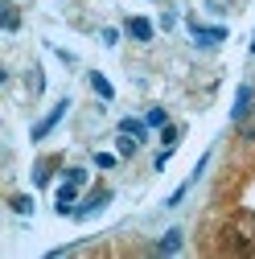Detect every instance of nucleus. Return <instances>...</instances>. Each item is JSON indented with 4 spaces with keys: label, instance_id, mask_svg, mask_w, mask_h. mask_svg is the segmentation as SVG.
<instances>
[{
    "label": "nucleus",
    "instance_id": "obj_1",
    "mask_svg": "<svg viewBox=\"0 0 255 259\" xmlns=\"http://www.w3.org/2000/svg\"><path fill=\"white\" fill-rule=\"evenodd\" d=\"M251 107H255V87H251V82H243V87H239V95H235V107H231V123L239 127V123L251 115Z\"/></svg>",
    "mask_w": 255,
    "mask_h": 259
},
{
    "label": "nucleus",
    "instance_id": "obj_2",
    "mask_svg": "<svg viewBox=\"0 0 255 259\" xmlns=\"http://www.w3.org/2000/svg\"><path fill=\"white\" fill-rule=\"evenodd\" d=\"M66 111H70V99H62V103H54V111H50V115H41V119L33 123V140H46V136L54 132V127H58V119L66 115Z\"/></svg>",
    "mask_w": 255,
    "mask_h": 259
},
{
    "label": "nucleus",
    "instance_id": "obj_3",
    "mask_svg": "<svg viewBox=\"0 0 255 259\" xmlns=\"http://www.w3.org/2000/svg\"><path fill=\"white\" fill-rule=\"evenodd\" d=\"M78 189H82V185H74V181H62V185H58V206H54V210H58L62 218H70V214H74Z\"/></svg>",
    "mask_w": 255,
    "mask_h": 259
},
{
    "label": "nucleus",
    "instance_id": "obj_4",
    "mask_svg": "<svg viewBox=\"0 0 255 259\" xmlns=\"http://www.w3.org/2000/svg\"><path fill=\"white\" fill-rule=\"evenodd\" d=\"M189 33H194V41L206 50V46H218L222 37H227V29H222V25H210V29H202L198 21H189Z\"/></svg>",
    "mask_w": 255,
    "mask_h": 259
},
{
    "label": "nucleus",
    "instance_id": "obj_5",
    "mask_svg": "<svg viewBox=\"0 0 255 259\" xmlns=\"http://www.w3.org/2000/svg\"><path fill=\"white\" fill-rule=\"evenodd\" d=\"M123 33L128 37H132V41H152V33H156V29H152V21L148 17H128V25H123Z\"/></svg>",
    "mask_w": 255,
    "mask_h": 259
},
{
    "label": "nucleus",
    "instance_id": "obj_6",
    "mask_svg": "<svg viewBox=\"0 0 255 259\" xmlns=\"http://www.w3.org/2000/svg\"><path fill=\"white\" fill-rule=\"evenodd\" d=\"M107 202H111V189H95V193H91V198H87L82 206H74V214H70V218H91L95 210H103Z\"/></svg>",
    "mask_w": 255,
    "mask_h": 259
},
{
    "label": "nucleus",
    "instance_id": "obj_7",
    "mask_svg": "<svg viewBox=\"0 0 255 259\" xmlns=\"http://www.w3.org/2000/svg\"><path fill=\"white\" fill-rule=\"evenodd\" d=\"M91 87H95V95H99L103 103H111V99H115V87H111V82H107L99 70H91Z\"/></svg>",
    "mask_w": 255,
    "mask_h": 259
},
{
    "label": "nucleus",
    "instance_id": "obj_8",
    "mask_svg": "<svg viewBox=\"0 0 255 259\" xmlns=\"http://www.w3.org/2000/svg\"><path fill=\"white\" fill-rule=\"evenodd\" d=\"M119 132H128V136L144 140V136H148V119H132V115H128V119H119Z\"/></svg>",
    "mask_w": 255,
    "mask_h": 259
},
{
    "label": "nucleus",
    "instance_id": "obj_9",
    "mask_svg": "<svg viewBox=\"0 0 255 259\" xmlns=\"http://www.w3.org/2000/svg\"><path fill=\"white\" fill-rule=\"evenodd\" d=\"M181 251V231H165V239L156 243V255H177Z\"/></svg>",
    "mask_w": 255,
    "mask_h": 259
},
{
    "label": "nucleus",
    "instance_id": "obj_10",
    "mask_svg": "<svg viewBox=\"0 0 255 259\" xmlns=\"http://www.w3.org/2000/svg\"><path fill=\"white\" fill-rule=\"evenodd\" d=\"M9 210L21 214V218H29V214H33V198H29V193H13V198H9Z\"/></svg>",
    "mask_w": 255,
    "mask_h": 259
},
{
    "label": "nucleus",
    "instance_id": "obj_11",
    "mask_svg": "<svg viewBox=\"0 0 255 259\" xmlns=\"http://www.w3.org/2000/svg\"><path fill=\"white\" fill-rule=\"evenodd\" d=\"M136 144H140L136 136H128V132H123V136L115 140V152H119V156H136Z\"/></svg>",
    "mask_w": 255,
    "mask_h": 259
},
{
    "label": "nucleus",
    "instance_id": "obj_12",
    "mask_svg": "<svg viewBox=\"0 0 255 259\" xmlns=\"http://www.w3.org/2000/svg\"><path fill=\"white\" fill-rule=\"evenodd\" d=\"M0 21H5V29H9V33H17V29H21V13H17L13 5H5V13H0Z\"/></svg>",
    "mask_w": 255,
    "mask_h": 259
},
{
    "label": "nucleus",
    "instance_id": "obj_13",
    "mask_svg": "<svg viewBox=\"0 0 255 259\" xmlns=\"http://www.w3.org/2000/svg\"><path fill=\"white\" fill-rule=\"evenodd\" d=\"M239 136H243L247 144H255V107H251V115H247V119L239 123Z\"/></svg>",
    "mask_w": 255,
    "mask_h": 259
},
{
    "label": "nucleus",
    "instance_id": "obj_14",
    "mask_svg": "<svg viewBox=\"0 0 255 259\" xmlns=\"http://www.w3.org/2000/svg\"><path fill=\"white\" fill-rule=\"evenodd\" d=\"M50 160H37V165H33V185H50Z\"/></svg>",
    "mask_w": 255,
    "mask_h": 259
},
{
    "label": "nucleus",
    "instance_id": "obj_15",
    "mask_svg": "<svg viewBox=\"0 0 255 259\" xmlns=\"http://www.w3.org/2000/svg\"><path fill=\"white\" fill-rule=\"evenodd\" d=\"M144 119H148V127H165V123H169V115H165V107H152V111H148Z\"/></svg>",
    "mask_w": 255,
    "mask_h": 259
},
{
    "label": "nucleus",
    "instance_id": "obj_16",
    "mask_svg": "<svg viewBox=\"0 0 255 259\" xmlns=\"http://www.w3.org/2000/svg\"><path fill=\"white\" fill-rule=\"evenodd\" d=\"M62 177H66V181H74V185H87V169H78V165L62 169Z\"/></svg>",
    "mask_w": 255,
    "mask_h": 259
},
{
    "label": "nucleus",
    "instance_id": "obj_17",
    "mask_svg": "<svg viewBox=\"0 0 255 259\" xmlns=\"http://www.w3.org/2000/svg\"><path fill=\"white\" fill-rule=\"evenodd\" d=\"M115 152H95V169H115Z\"/></svg>",
    "mask_w": 255,
    "mask_h": 259
},
{
    "label": "nucleus",
    "instance_id": "obj_18",
    "mask_svg": "<svg viewBox=\"0 0 255 259\" xmlns=\"http://www.w3.org/2000/svg\"><path fill=\"white\" fill-rule=\"evenodd\" d=\"M177 136H181L177 127H169V123H165V132H161V140H165V148H177Z\"/></svg>",
    "mask_w": 255,
    "mask_h": 259
},
{
    "label": "nucleus",
    "instance_id": "obj_19",
    "mask_svg": "<svg viewBox=\"0 0 255 259\" xmlns=\"http://www.w3.org/2000/svg\"><path fill=\"white\" fill-rule=\"evenodd\" d=\"M103 46H107V50L119 46V29H103Z\"/></svg>",
    "mask_w": 255,
    "mask_h": 259
},
{
    "label": "nucleus",
    "instance_id": "obj_20",
    "mask_svg": "<svg viewBox=\"0 0 255 259\" xmlns=\"http://www.w3.org/2000/svg\"><path fill=\"white\" fill-rule=\"evenodd\" d=\"M251 54H255V37H251Z\"/></svg>",
    "mask_w": 255,
    "mask_h": 259
}]
</instances>
